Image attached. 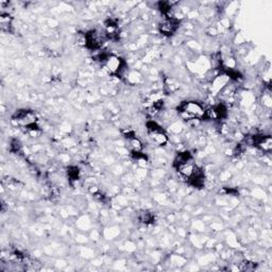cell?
I'll use <instances>...</instances> for the list:
<instances>
[{"instance_id":"1","label":"cell","mask_w":272,"mask_h":272,"mask_svg":"<svg viewBox=\"0 0 272 272\" xmlns=\"http://www.w3.org/2000/svg\"><path fill=\"white\" fill-rule=\"evenodd\" d=\"M179 114L188 120H200L205 118L206 108L198 101H184L178 107Z\"/></svg>"},{"instance_id":"2","label":"cell","mask_w":272,"mask_h":272,"mask_svg":"<svg viewBox=\"0 0 272 272\" xmlns=\"http://www.w3.org/2000/svg\"><path fill=\"white\" fill-rule=\"evenodd\" d=\"M100 61L104 69L112 76L119 77L124 71L125 68L124 61L120 57L116 56V54L104 53L102 56H100Z\"/></svg>"},{"instance_id":"3","label":"cell","mask_w":272,"mask_h":272,"mask_svg":"<svg viewBox=\"0 0 272 272\" xmlns=\"http://www.w3.org/2000/svg\"><path fill=\"white\" fill-rule=\"evenodd\" d=\"M12 121L21 128H24L26 130H38V116H36L35 112L32 110H20L17 111L13 117Z\"/></svg>"},{"instance_id":"4","label":"cell","mask_w":272,"mask_h":272,"mask_svg":"<svg viewBox=\"0 0 272 272\" xmlns=\"http://www.w3.org/2000/svg\"><path fill=\"white\" fill-rule=\"evenodd\" d=\"M147 130L149 138L154 144L158 145V146H166L168 144V135L166 131L162 128V125L158 122L153 120L147 122Z\"/></svg>"},{"instance_id":"5","label":"cell","mask_w":272,"mask_h":272,"mask_svg":"<svg viewBox=\"0 0 272 272\" xmlns=\"http://www.w3.org/2000/svg\"><path fill=\"white\" fill-rule=\"evenodd\" d=\"M180 27V21L176 17L166 16L159 26L160 32L165 36L174 35Z\"/></svg>"},{"instance_id":"6","label":"cell","mask_w":272,"mask_h":272,"mask_svg":"<svg viewBox=\"0 0 272 272\" xmlns=\"http://www.w3.org/2000/svg\"><path fill=\"white\" fill-rule=\"evenodd\" d=\"M104 36L96 30L88 31L84 34V45L89 49H99L103 45Z\"/></svg>"},{"instance_id":"7","label":"cell","mask_w":272,"mask_h":272,"mask_svg":"<svg viewBox=\"0 0 272 272\" xmlns=\"http://www.w3.org/2000/svg\"><path fill=\"white\" fill-rule=\"evenodd\" d=\"M252 144L264 152H270L272 149V140L270 138V135L252 136Z\"/></svg>"},{"instance_id":"8","label":"cell","mask_w":272,"mask_h":272,"mask_svg":"<svg viewBox=\"0 0 272 272\" xmlns=\"http://www.w3.org/2000/svg\"><path fill=\"white\" fill-rule=\"evenodd\" d=\"M124 138L126 139V141H128L129 146H130L131 150L134 153H141L143 151V148H144L143 143H142V141L133 132L125 133L124 134Z\"/></svg>"},{"instance_id":"9","label":"cell","mask_w":272,"mask_h":272,"mask_svg":"<svg viewBox=\"0 0 272 272\" xmlns=\"http://www.w3.org/2000/svg\"><path fill=\"white\" fill-rule=\"evenodd\" d=\"M118 33H119L118 25H117L114 21L108 20L105 23V36L110 39H115L118 36Z\"/></svg>"},{"instance_id":"10","label":"cell","mask_w":272,"mask_h":272,"mask_svg":"<svg viewBox=\"0 0 272 272\" xmlns=\"http://www.w3.org/2000/svg\"><path fill=\"white\" fill-rule=\"evenodd\" d=\"M0 26H2V30L4 32H10L12 27L11 16L7 13H3L2 16H0Z\"/></svg>"},{"instance_id":"11","label":"cell","mask_w":272,"mask_h":272,"mask_svg":"<svg viewBox=\"0 0 272 272\" xmlns=\"http://www.w3.org/2000/svg\"><path fill=\"white\" fill-rule=\"evenodd\" d=\"M140 220L145 224H148V223L153 221V216H152L151 213L143 212V213L140 214Z\"/></svg>"}]
</instances>
